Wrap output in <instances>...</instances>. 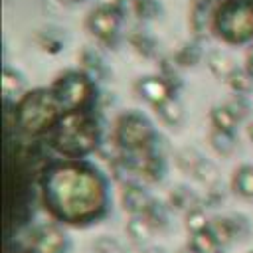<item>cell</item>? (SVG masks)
<instances>
[{
  "label": "cell",
  "instance_id": "9a60e30c",
  "mask_svg": "<svg viewBox=\"0 0 253 253\" xmlns=\"http://www.w3.org/2000/svg\"><path fill=\"white\" fill-rule=\"evenodd\" d=\"M231 190L243 200H253V164H239L233 170Z\"/></svg>",
  "mask_w": 253,
  "mask_h": 253
},
{
  "label": "cell",
  "instance_id": "7c38bea8",
  "mask_svg": "<svg viewBox=\"0 0 253 253\" xmlns=\"http://www.w3.org/2000/svg\"><path fill=\"white\" fill-rule=\"evenodd\" d=\"M150 196L144 190L142 184L138 182H126L121 188V204L125 208V211H128V215H142L144 210L150 204Z\"/></svg>",
  "mask_w": 253,
  "mask_h": 253
},
{
  "label": "cell",
  "instance_id": "74e56055",
  "mask_svg": "<svg viewBox=\"0 0 253 253\" xmlns=\"http://www.w3.org/2000/svg\"><path fill=\"white\" fill-rule=\"evenodd\" d=\"M178 253H194V251H192V249H190V247H188V245H186V247H184V249H180V251H178Z\"/></svg>",
  "mask_w": 253,
  "mask_h": 253
},
{
  "label": "cell",
  "instance_id": "603a6c76",
  "mask_svg": "<svg viewBox=\"0 0 253 253\" xmlns=\"http://www.w3.org/2000/svg\"><path fill=\"white\" fill-rule=\"evenodd\" d=\"M172 59L178 63V67H194V65L202 59L200 40H188V42H184V43L178 47V51L174 53Z\"/></svg>",
  "mask_w": 253,
  "mask_h": 253
},
{
  "label": "cell",
  "instance_id": "52a82bcc",
  "mask_svg": "<svg viewBox=\"0 0 253 253\" xmlns=\"http://www.w3.org/2000/svg\"><path fill=\"white\" fill-rule=\"evenodd\" d=\"M121 20H123V14L111 2V4H99V6H95L89 12V16H87L85 26L91 32V36H95L99 42H103V43H115L117 38H119Z\"/></svg>",
  "mask_w": 253,
  "mask_h": 253
},
{
  "label": "cell",
  "instance_id": "6da1fadb",
  "mask_svg": "<svg viewBox=\"0 0 253 253\" xmlns=\"http://www.w3.org/2000/svg\"><path fill=\"white\" fill-rule=\"evenodd\" d=\"M40 196L53 221L73 227L103 219L111 202L105 174L85 158L47 162L40 172Z\"/></svg>",
  "mask_w": 253,
  "mask_h": 253
},
{
  "label": "cell",
  "instance_id": "cb8c5ba5",
  "mask_svg": "<svg viewBox=\"0 0 253 253\" xmlns=\"http://www.w3.org/2000/svg\"><path fill=\"white\" fill-rule=\"evenodd\" d=\"M208 138H210L211 148H213L219 156H223V158L231 156V154L235 152V148H237L235 132H223V130H215V128H211L210 134H208Z\"/></svg>",
  "mask_w": 253,
  "mask_h": 253
},
{
  "label": "cell",
  "instance_id": "5b68a950",
  "mask_svg": "<svg viewBox=\"0 0 253 253\" xmlns=\"http://www.w3.org/2000/svg\"><path fill=\"white\" fill-rule=\"evenodd\" d=\"M158 134L148 121L146 115L140 111H125L115 119L113 125V142L121 152H142L154 146Z\"/></svg>",
  "mask_w": 253,
  "mask_h": 253
},
{
  "label": "cell",
  "instance_id": "e0dca14e",
  "mask_svg": "<svg viewBox=\"0 0 253 253\" xmlns=\"http://www.w3.org/2000/svg\"><path fill=\"white\" fill-rule=\"evenodd\" d=\"M125 231H126V235L132 239L134 245L144 247L146 241L154 235L156 229L146 221L144 215H130L128 221H126V225H125Z\"/></svg>",
  "mask_w": 253,
  "mask_h": 253
},
{
  "label": "cell",
  "instance_id": "277c9868",
  "mask_svg": "<svg viewBox=\"0 0 253 253\" xmlns=\"http://www.w3.org/2000/svg\"><path fill=\"white\" fill-rule=\"evenodd\" d=\"M211 32L225 43L253 40V0H221L211 20Z\"/></svg>",
  "mask_w": 253,
  "mask_h": 253
},
{
  "label": "cell",
  "instance_id": "3957f363",
  "mask_svg": "<svg viewBox=\"0 0 253 253\" xmlns=\"http://www.w3.org/2000/svg\"><path fill=\"white\" fill-rule=\"evenodd\" d=\"M14 119L16 125L32 136L38 134H49V130L57 125V121L63 117V109L59 101L55 99L51 89L38 87L32 91H26L16 103H14Z\"/></svg>",
  "mask_w": 253,
  "mask_h": 253
},
{
  "label": "cell",
  "instance_id": "8992f818",
  "mask_svg": "<svg viewBox=\"0 0 253 253\" xmlns=\"http://www.w3.org/2000/svg\"><path fill=\"white\" fill-rule=\"evenodd\" d=\"M49 89L65 113L89 111L95 101V81L81 69H67L59 73Z\"/></svg>",
  "mask_w": 253,
  "mask_h": 253
},
{
  "label": "cell",
  "instance_id": "5bb4252c",
  "mask_svg": "<svg viewBox=\"0 0 253 253\" xmlns=\"http://www.w3.org/2000/svg\"><path fill=\"white\" fill-rule=\"evenodd\" d=\"M154 113H156V117L166 125V126H170V128H174V126H180L182 125V121H184V105H182V101L174 95V97H170V99H166L164 103H160L158 107H154Z\"/></svg>",
  "mask_w": 253,
  "mask_h": 253
},
{
  "label": "cell",
  "instance_id": "ac0fdd59",
  "mask_svg": "<svg viewBox=\"0 0 253 253\" xmlns=\"http://www.w3.org/2000/svg\"><path fill=\"white\" fill-rule=\"evenodd\" d=\"M128 43L142 57H148V59L158 57V42L146 30H132L128 36Z\"/></svg>",
  "mask_w": 253,
  "mask_h": 253
},
{
  "label": "cell",
  "instance_id": "f1b7e54d",
  "mask_svg": "<svg viewBox=\"0 0 253 253\" xmlns=\"http://www.w3.org/2000/svg\"><path fill=\"white\" fill-rule=\"evenodd\" d=\"M202 160H204V156L196 148H182V150L176 152V164L188 176H194V172H196V168L200 166Z\"/></svg>",
  "mask_w": 253,
  "mask_h": 253
},
{
  "label": "cell",
  "instance_id": "1f68e13d",
  "mask_svg": "<svg viewBox=\"0 0 253 253\" xmlns=\"http://www.w3.org/2000/svg\"><path fill=\"white\" fill-rule=\"evenodd\" d=\"M225 105L233 111V115H235L239 121H243V119L249 115V111H251V105H249V101H247L245 95H235V93H233V97L227 99Z\"/></svg>",
  "mask_w": 253,
  "mask_h": 253
},
{
  "label": "cell",
  "instance_id": "83f0119b",
  "mask_svg": "<svg viewBox=\"0 0 253 253\" xmlns=\"http://www.w3.org/2000/svg\"><path fill=\"white\" fill-rule=\"evenodd\" d=\"M132 16L142 22H152L162 16V4L158 0H134Z\"/></svg>",
  "mask_w": 253,
  "mask_h": 253
},
{
  "label": "cell",
  "instance_id": "d6986e66",
  "mask_svg": "<svg viewBox=\"0 0 253 253\" xmlns=\"http://www.w3.org/2000/svg\"><path fill=\"white\" fill-rule=\"evenodd\" d=\"M210 123L211 128L215 130H223V132H235L239 119L233 115V111L223 103V105H215L210 111Z\"/></svg>",
  "mask_w": 253,
  "mask_h": 253
},
{
  "label": "cell",
  "instance_id": "f35d334b",
  "mask_svg": "<svg viewBox=\"0 0 253 253\" xmlns=\"http://www.w3.org/2000/svg\"><path fill=\"white\" fill-rule=\"evenodd\" d=\"M69 2H83V0H69Z\"/></svg>",
  "mask_w": 253,
  "mask_h": 253
},
{
  "label": "cell",
  "instance_id": "484cf974",
  "mask_svg": "<svg viewBox=\"0 0 253 253\" xmlns=\"http://www.w3.org/2000/svg\"><path fill=\"white\" fill-rule=\"evenodd\" d=\"M208 67L211 69V73H213L215 77L227 79V75H229L237 65L233 63V59H231L227 53H223V51H211V53L208 55Z\"/></svg>",
  "mask_w": 253,
  "mask_h": 253
},
{
  "label": "cell",
  "instance_id": "ab89813d",
  "mask_svg": "<svg viewBox=\"0 0 253 253\" xmlns=\"http://www.w3.org/2000/svg\"><path fill=\"white\" fill-rule=\"evenodd\" d=\"M249 253H253V251H249Z\"/></svg>",
  "mask_w": 253,
  "mask_h": 253
},
{
  "label": "cell",
  "instance_id": "d590c367",
  "mask_svg": "<svg viewBox=\"0 0 253 253\" xmlns=\"http://www.w3.org/2000/svg\"><path fill=\"white\" fill-rule=\"evenodd\" d=\"M125 253H146V245L144 247H138V245H132L128 249H125Z\"/></svg>",
  "mask_w": 253,
  "mask_h": 253
},
{
  "label": "cell",
  "instance_id": "ba28073f",
  "mask_svg": "<svg viewBox=\"0 0 253 253\" xmlns=\"http://www.w3.org/2000/svg\"><path fill=\"white\" fill-rule=\"evenodd\" d=\"M28 245L36 253H65L69 239L57 221H43L32 227Z\"/></svg>",
  "mask_w": 253,
  "mask_h": 253
},
{
  "label": "cell",
  "instance_id": "2e32d148",
  "mask_svg": "<svg viewBox=\"0 0 253 253\" xmlns=\"http://www.w3.org/2000/svg\"><path fill=\"white\" fill-rule=\"evenodd\" d=\"M2 93H4L6 103L10 99L18 101L26 93V79L18 69L8 67V65L4 67V71H2Z\"/></svg>",
  "mask_w": 253,
  "mask_h": 253
},
{
  "label": "cell",
  "instance_id": "ffe728a7",
  "mask_svg": "<svg viewBox=\"0 0 253 253\" xmlns=\"http://www.w3.org/2000/svg\"><path fill=\"white\" fill-rule=\"evenodd\" d=\"M168 206L172 210H180V211H190L192 208L196 206H202L200 204V198L188 188V186H176L170 190L168 194Z\"/></svg>",
  "mask_w": 253,
  "mask_h": 253
},
{
  "label": "cell",
  "instance_id": "d4e9b609",
  "mask_svg": "<svg viewBox=\"0 0 253 253\" xmlns=\"http://www.w3.org/2000/svg\"><path fill=\"white\" fill-rule=\"evenodd\" d=\"M227 85L235 95H249L253 91V77L245 67H235L229 75H227Z\"/></svg>",
  "mask_w": 253,
  "mask_h": 253
},
{
  "label": "cell",
  "instance_id": "9c48e42d",
  "mask_svg": "<svg viewBox=\"0 0 253 253\" xmlns=\"http://www.w3.org/2000/svg\"><path fill=\"white\" fill-rule=\"evenodd\" d=\"M215 239L221 243V247L225 249L227 245H231L233 241L237 239H243L249 235V219L241 213H231V215H217L210 221V227H208Z\"/></svg>",
  "mask_w": 253,
  "mask_h": 253
},
{
  "label": "cell",
  "instance_id": "30bf717a",
  "mask_svg": "<svg viewBox=\"0 0 253 253\" xmlns=\"http://www.w3.org/2000/svg\"><path fill=\"white\" fill-rule=\"evenodd\" d=\"M134 93L142 101H146L148 105H152V107H158L160 103H164L166 99H170V97L176 95L174 89L170 87V83L160 73L138 77L136 83H134Z\"/></svg>",
  "mask_w": 253,
  "mask_h": 253
},
{
  "label": "cell",
  "instance_id": "8fae6325",
  "mask_svg": "<svg viewBox=\"0 0 253 253\" xmlns=\"http://www.w3.org/2000/svg\"><path fill=\"white\" fill-rule=\"evenodd\" d=\"M219 2L221 0H190L188 24L194 40H202L208 36V32H211V20Z\"/></svg>",
  "mask_w": 253,
  "mask_h": 253
},
{
  "label": "cell",
  "instance_id": "4fadbf2b",
  "mask_svg": "<svg viewBox=\"0 0 253 253\" xmlns=\"http://www.w3.org/2000/svg\"><path fill=\"white\" fill-rule=\"evenodd\" d=\"M79 63H81V71H85L93 81H103L109 77V65L105 61V57L101 55L99 49L85 45L79 51Z\"/></svg>",
  "mask_w": 253,
  "mask_h": 253
},
{
  "label": "cell",
  "instance_id": "836d02e7",
  "mask_svg": "<svg viewBox=\"0 0 253 253\" xmlns=\"http://www.w3.org/2000/svg\"><path fill=\"white\" fill-rule=\"evenodd\" d=\"M4 253H36L30 245H24V243H16V241H8L6 247H4Z\"/></svg>",
  "mask_w": 253,
  "mask_h": 253
},
{
  "label": "cell",
  "instance_id": "44dd1931",
  "mask_svg": "<svg viewBox=\"0 0 253 253\" xmlns=\"http://www.w3.org/2000/svg\"><path fill=\"white\" fill-rule=\"evenodd\" d=\"M188 247H190L194 253H223L221 243L215 239V235H213L210 229L190 235Z\"/></svg>",
  "mask_w": 253,
  "mask_h": 253
},
{
  "label": "cell",
  "instance_id": "7a4b0ae2",
  "mask_svg": "<svg viewBox=\"0 0 253 253\" xmlns=\"http://www.w3.org/2000/svg\"><path fill=\"white\" fill-rule=\"evenodd\" d=\"M99 142L101 126L91 109L63 113L47 134L49 148L63 158H85L99 148Z\"/></svg>",
  "mask_w": 253,
  "mask_h": 253
},
{
  "label": "cell",
  "instance_id": "8d00e7d4",
  "mask_svg": "<svg viewBox=\"0 0 253 253\" xmlns=\"http://www.w3.org/2000/svg\"><path fill=\"white\" fill-rule=\"evenodd\" d=\"M245 130H247V136H249V140L253 142V121H249V123H247Z\"/></svg>",
  "mask_w": 253,
  "mask_h": 253
},
{
  "label": "cell",
  "instance_id": "d6a6232c",
  "mask_svg": "<svg viewBox=\"0 0 253 253\" xmlns=\"http://www.w3.org/2000/svg\"><path fill=\"white\" fill-rule=\"evenodd\" d=\"M36 42H38V45H40L43 51H49V53H57V51H61V47H63L61 40L55 38L51 32H40L38 38H36Z\"/></svg>",
  "mask_w": 253,
  "mask_h": 253
},
{
  "label": "cell",
  "instance_id": "7402d4cb",
  "mask_svg": "<svg viewBox=\"0 0 253 253\" xmlns=\"http://www.w3.org/2000/svg\"><path fill=\"white\" fill-rule=\"evenodd\" d=\"M142 215L146 217V221H148L156 231H160V229H164V227L168 225V219H170V206L164 204V202H160V200H154V198H152Z\"/></svg>",
  "mask_w": 253,
  "mask_h": 253
},
{
  "label": "cell",
  "instance_id": "4316f807",
  "mask_svg": "<svg viewBox=\"0 0 253 253\" xmlns=\"http://www.w3.org/2000/svg\"><path fill=\"white\" fill-rule=\"evenodd\" d=\"M210 221L211 219L208 217L204 206H196V208H192L190 211L184 213V225H186V229H188L190 235L200 233V231H206L210 227Z\"/></svg>",
  "mask_w": 253,
  "mask_h": 253
},
{
  "label": "cell",
  "instance_id": "f546056e",
  "mask_svg": "<svg viewBox=\"0 0 253 253\" xmlns=\"http://www.w3.org/2000/svg\"><path fill=\"white\" fill-rule=\"evenodd\" d=\"M158 73L170 83V87L174 89V93H178V89L182 87V75H180V67H178V63L174 61V59H166V57H162L160 61H158Z\"/></svg>",
  "mask_w": 253,
  "mask_h": 253
},
{
  "label": "cell",
  "instance_id": "4dcf8cb0",
  "mask_svg": "<svg viewBox=\"0 0 253 253\" xmlns=\"http://www.w3.org/2000/svg\"><path fill=\"white\" fill-rule=\"evenodd\" d=\"M91 251L93 253H125V247L113 235H99L91 243Z\"/></svg>",
  "mask_w": 253,
  "mask_h": 253
},
{
  "label": "cell",
  "instance_id": "e575fe53",
  "mask_svg": "<svg viewBox=\"0 0 253 253\" xmlns=\"http://www.w3.org/2000/svg\"><path fill=\"white\" fill-rule=\"evenodd\" d=\"M245 69L251 73V77H253V45L247 49V53H245Z\"/></svg>",
  "mask_w": 253,
  "mask_h": 253
}]
</instances>
